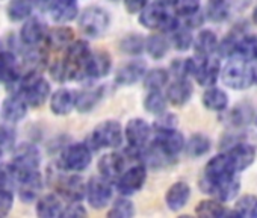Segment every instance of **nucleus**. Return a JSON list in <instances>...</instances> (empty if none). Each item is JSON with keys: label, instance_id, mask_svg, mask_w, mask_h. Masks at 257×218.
<instances>
[{"label": "nucleus", "instance_id": "f257e3e1", "mask_svg": "<svg viewBox=\"0 0 257 218\" xmlns=\"http://www.w3.org/2000/svg\"><path fill=\"white\" fill-rule=\"evenodd\" d=\"M14 85H17V92H20L32 107L43 106L52 95L50 83L40 74V71H28V74L20 76Z\"/></svg>", "mask_w": 257, "mask_h": 218}, {"label": "nucleus", "instance_id": "f03ea898", "mask_svg": "<svg viewBox=\"0 0 257 218\" xmlns=\"http://www.w3.org/2000/svg\"><path fill=\"white\" fill-rule=\"evenodd\" d=\"M140 25L146 29H150V31H162V32H167V34H171L174 32L180 23L179 20L168 14L167 8H165V4L162 2H156V4H149L141 13H140Z\"/></svg>", "mask_w": 257, "mask_h": 218}, {"label": "nucleus", "instance_id": "7ed1b4c3", "mask_svg": "<svg viewBox=\"0 0 257 218\" xmlns=\"http://www.w3.org/2000/svg\"><path fill=\"white\" fill-rule=\"evenodd\" d=\"M65 50L64 64L68 80H86V62L92 53L89 44L85 40H74Z\"/></svg>", "mask_w": 257, "mask_h": 218}, {"label": "nucleus", "instance_id": "20e7f679", "mask_svg": "<svg viewBox=\"0 0 257 218\" xmlns=\"http://www.w3.org/2000/svg\"><path fill=\"white\" fill-rule=\"evenodd\" d=\"M237 171L234 170L227 153H221L213 156L204 167V177L201 180V188L204 192L210 194L213 186L234 177Z\"/></svg>", "mask_w": 257, "mask_h": 218}, {"label": "nucleus", "instance_id": "39448f33", "mask_svg": "<svg viewBox=\"0 0 257 218\" xmlns=\"http://www.w3.org/2000/svg\"><path fill=\"white\" fill-rule=\"evenodd\" d=\"M92 161V149L88 143H73L67 146L58 159L59 170L65 173H82Z\"/></svg>", "mask_w": 257, "mask_h": 218}, {"label": "nucleus", "instance_id": "423d86ee", "mask_svg": "<svg viewBox=\"0 0 257 218\" xmlns=\"http://www.w3.org/2000/svg\"><path fill=\"white\" fill-rule=\"evenodd\" d=\"M86 143L92 150L118 149L122 144V128L116 120H104L94 128Z\"/></svg>", "mask_w": 257, "mask_h": 218}, {"label": "nucleus", "instance_id": "0eeeda50", "mask_svg": "<svg viewBox=\"0 0 257 218\" xmlns=\"http://www.w3.org/2000/svg\"><path fill=\"white\" fill-rule=\"evenodd\" d=\"M221 80L225 86L242 91L248 89L252 83L251 65H248L242 58L230 59L221 71Z\"/></svg>", "mask_w": 257, "mask_h": 218}, {"label": "nucleus", "instance_id": "6e6552de", "mask_svg": "<svg viewBox=\"0 0 257 218\" xmlns=\"http://www.w3.org/2000/svg\"><path fill=\"white\" fill-rule=\"evenodd\" d=\"M110 26V17L101 7H88L79 16V28L89 38H100Z\"/></svg>", "mask_w": 257, "mask_h": 218}, {"label": "nucleus", "instance_id": "1a4fd4ad", "mask_svg": "<svg viewBox=\"0 0 257 218\" xmlns=\"http://www.w3.org/2000/svg\"><path fill=\"white\" fill-rule=\"evenodd\" d=\"M221 64L218 59L213 58H201V56H194L192 58V77L197 80L200 86L209 88L213 86L219 76H221Z\"/></svg>", "mask_w": 257, "mask_h": 218}, {"label": "nucleus", "instance_id": "9d476101", "mask_svg": "<svg viewBox=\"0 0 257 218\" xmlns=\"http://www.w3.org/2000/svg\"><path fill=\"white\" fill-rule=\"evenodd\" d=\"M112 182L101 174L91 177L86 182V200L92 209H103L109 204L112 198Z\"/></svg>", "mask_w": 257, "mask_h": 218}, {"label": "nucleus", "instance_id": "9b49d317", "mask_svg": "<svg viewBox=\"0 0 257 218\" xmlns=\"http://www.w3.org/2000/svg\"><path fill=\"white\" fill-rule=\"evenodd\" d=\"M147 180V165L144 162H138L127 168L116 179V189L121 195H134L138 192Z\"/></svg>", "mask_w": 257, "mask_h": 218}, {"label": "nucleus", "instance_id": "f8f14e48", "mask_svg": "<svg viewBox=\"0 0 257 218\" xmlns=\"http://www.w3.org/2000/svg\"><path fill=\"white\" fill-rule=\"evenodd\" d=\"M13 164L20 173H29L40 170L41 164V153L35 144L22 143L16 146L13 153Z\"/></svg>", "mask_w": 257, "mask_h": 218}, {"label": "nucleus", "instance_id": "ddd939ff", "mask_svg": "<svg viewBox=\"0 0 257 218\" xmlns=\"http://www.w3.org/2000/svg\"><path fill=\"white\" fill-rule=\"evenodd\" d=\"M56 192L67 201H80L86 197V182L76 173L58 176L55 179Z\"/></svg>", "mask_w": 257, "mask_h": 218}, {"label": "nucleus", "instance_id": "4468645a", "mask_svg": "<svg viewBox=\"0 0 257 218\" xmlns=\"http://www.w3.org/2000/svg\"><path fill=\"white\" fill-rule=\"evenodd\" d=\"M152 126L144 119H131L124 128V137L128 146L134 149H143L149 144L152 137Z\"/></svg>", "mask_w": 257, "mask_h": 218}, {"label": "nucleus", "instance_id": "2eb2a0df", "mask_svg": "<svg viewBox=\"0 0 257 218\" xmlns=\"http://www.w3.org/2000/svg\"><path fill=\"white\" fill-rule=\"evenodd\" d=\"M44 186V179L40 173L37 171H29V173H20V182L17 186L19 195L25 203H32L41 197V191Z\"/></svg>", "mask_w": 257, "mask_h": 218}, {"label": "nucleus", "instance_id": "dca6fc26", "mask_svg": "<svg viewBox=\"0 0 257 218\" xmlns=\"http://www.w3.org/2000/svg\"><path fill=\"white\" fill-rule=\"evenodd\" d=\"M168 158L174 159L179 156L183 149L186 147L185 137L177 131H164V132H156V138L153 141Z\"/></svg>", "mask_w": 257, "mask_h": 218}, {"label": "nucleus", "instance_id": "f3484780", "mask_svg": "<svg viewBox=\"0 0 257 218\" xmlns=\"http://www.w3.org/2000/svg\"><path fill=\"white\" fill-rule=\"evenodd\" d=\"M47 34L49 29L40 19L29 17L20 29V40L28 47H38L41 43H46Z\"/></svg>", "mask_w": 257, "mask_h": 218}, {"label": "nucleus", "instance_id": "a211bd4d", "mask_svg": "<svg viewBox=\"0 0 257 218\" xmlns=\"http://www.w3.org/2000/svg\"><path fill=\"white\" fill-rule=\"evenodd\" d=\"M124 165H125V155L118 153V152H110L103 155L98 159L97 170L98 174L106 177L110 182H116V179L124 173Z\"/></svg>", "mask_w": 257, "mask_h": 218}, {"label": "nucleus", "instance_id": "6ab92c4d", "mask_svg": "<svg viewBox=\"0 0 257 218\" xmlns=\"http://www.w3.org/2000/svg\"><path fill=\"white\" fill-rule=\"evenodd\" d=\"M28 107H29V104H28L26 98L20 92H14V94H11L10 97H7L4 100L2 117L5 119V122L19 123L26 117Z\"/></svg>", "mask_w": 257, "mask_h": 218}, {"label": "nucleus", "instance_id": "aec40b11", "mask_svg": "<svg viewBox=\"0 0 257 218\" xmlns=\"http://www.w3.org/2000/svg\"><path fill=\"white\" fill-rule=\"evenodd\" d=\"M227 155H228L234 170L237 173H240L252 165V162L255 161L257 152H255V147L249 143H237L233 147H230Z\"/></svg>", "mask_w": 257, "mask_h": 218}, {"label": "nucleus", "instance_id": "412c9836", "mask_svg": "<svg viewBox=\"0 0 257 218\" xmlns=\"http://www.w3.org/2000/svg\"><path fill=\"white\" fill-rule=\"evenodd\" d=\"M49 8L52 20L58 25H67L79 16L77 0H52Z\"/></svg>", "mask_w": 257, "mask_h": 218}, {"label": "nucleus", "instance_id": "4be33fe9", "mask_svg": "<svg viewBox=\"0 0 257 218\" xmlns=\"http://www.w3.org/2000/svg\"><path fill=\"white\" fill-rule=\"evenodd\" d=\"M73 109H76V91L59 88L50 95V111L55 116H68Z\"/></svg>", "mask_w": 257, "mask_h": 218}, {"label": "nucleus", "instance_id": "5701e85b", "mask_svg": "<svg viewBox=\"0 0 257 218\" xmlns=\"http://www.w3.org/2000/svg\"><path fill=\"white\" fill-rule=\"evenodd\" d=\"M110 68H112V58L107 52L104 50L92 52L86 62V80L106 77Z\"/></svg>", "mask_w": 257, "mask_h": 218}, {"label": "nucleus", "instance_id": "b1692460", "mask_svg": "<svg viewBox=\"0 0 257 218\" xmlns=\"http://www.w3.org/2000/svg\"><path fill=\"white\" fill-rule=\"evenodd\" d=\"M147 73V65L143 61H132L121 67L115 76V83L121 86H131L144 79Z\"/></svg>", "mask_w": 257, "mask_h": 218}, {"label": "nucleus", "instance_id": "393cba45", "mask_svg": "<svg viewBox=\"0 0 257 218\" xmlns=\"http://www.w3.org/2000/svg\"><path fill=\"white\" fill-rule=\"evenodd\" d=\"M191 198V188L186 182H176L173 183L165 192V203L170 210H180L183 209Z\"/></svg>", "mask_w": 257, "mask_h": 218}, {"label": "nucleus", "instance_id": "a878e982", "mask_svg": "<svg viewBox=\"0 0 257 218\" xmlns=\"http://www.w3.org/2000/svg\"><path fill=\"white\" fill-rule=\"evenodd\" d=\"M64 201L62 197L56 192V194H46L41 195L37 200V215L41 218H56V216H62L64 212Z\"/></svg>", "mask_w": 257, "mask_h": 218}, {"label": "nucleus", "instance_id": "bb28decb", "mask_svg": "<svg viewBox=\"0 0 257 218\" xmlns=\"http://www.w3.org/2000/svg\"><path fill=\"white\" fill-rule=\"evenodd\" d=\"M20 79V68L17 56L10 50L0 52V82L14 85Z\"/></svg>", "mask_w": 257, "mask_h": 218}, {"label": "nucleus", "instance_id": "cd10ccee", "mask_svg": "<svg viewBox=\"0 0 257 218\" xmlns=\"http://www.w3.org/2000/svg\"><path fill=\"white\" fill-rule=\"evenodd\" d=\"M192 91H194L192 85L189 83L188 79H174V82L168 85L165 95L168 103L174 106H183L191 100Z\"/></svg>", "mask_w": 257, "mask_h": 218}, {"label": "nucleus", "instance_id": "c85d7f7f", "mask_svg": "<svg viewBox=\"0 0 257 218\" xmlns=\"http://www.w3.org/2000/svg\"><path fill=\"white\" fill-rule=\"evenodd\" d=\"M218 37L213 31L210 29H203L194 40V50L197 56L201 58H209L212 56L215 52H218Z\"/></svg>", "mask_w": 257, "mask_h": 218}, {"label": "nucleus", "instance_id": "c756f323", "mask_svg": "<svg viewBox=\"0 0 257 218\" xmlns=\"http://www.w3.org/2000/svg\"><path fill=\"white\" fill-rule=\"evenodd\" d=\"M195 213L198 216H207V218H222V216H228V215H233V216H237L236 210H228L222 201L218 198H206V200H201L197 207H195Z\"/></svg>", "mask_w": 257, "mask_h": 218}, {"label": "nucleus", "instance_id": "7c9ffc66", "mask_svg": "<svg viewBox=\"0 0 257 218\" xmlns=\"http://www.w3.org/2000/svg\"><path fill=\"white\" fill-rule=\"evenodd\" d=\"M203 106L213 113H224L228 106V95L222 88L209 86L201 97Z\"/></svg>", "mask_w": 257, "mask_h": 218}, {"label": "nucleus", "instance_id": "2f4dec72", "mask_svg": "<svg viewBox=\"0 0 257 218\" xmlns=\"http://www.w3.org/2000/svg\"><path fill=\"white\" fill-rule=\"evenodd\" d=\"M103 88L89 86L82 91H76V109L79 113H89L101 100Z\"/></svg>", "mask_w": 257, "mask_h": 218}, {"label": "nucleus", "instance_id": "473e14b6", "mask_svg": "<svg viewBox=\"0 0 257 218\" xmlns=\"http://www.w3.org/2000/svg\"><path fill=\"white\" fill-rule=\"evenodd\" d=\"M74 41V32L71 28L68 26H58L49 31L47 38H46V44L53 49V50H62L67 49L71 43Z\"/></svg>", "mask_w": 257, "mask_h": 218}, {"label": "nucleus", "instance_id": "72a5a7b5", "mask_svg": "<svg viewBox=\"0 0 257 218\" xmlns=\"http://www.w3.org/2000/svg\"><path fill=\"white\" fill-rule=\"evenodd\" d=\"M32 2L31 0H10L7 7V16L11 22H26L32 14Z\"/></svg>", "mask_w": 257, "mask_h": 218}, {"label": "nucleus", "instance_id": "f704fd0d", "mask_svg": "<svg viewBox=\"0 0 257 218\" xmlns=\"http://www.w3.org/2000/svg\"><path fill=\"white\" fill-rule=\"evenodd\" d=\"M230 4L228 0H207L206 17L213 23H222L228 19Z\"/></svg>", "mask_w": 257, "mask_h": 218}, {"label": "nucleus", "instance_id": "c9c22d12", "mask_svg": "<svg viewBox=\"0 0 257 218\" xmlns=\"http://www.w3.org/2000/svg\"><path fill=\"white\" fill-rule=\"evenodd\" d=\"M171 41L165 38L164 35H150L146 40V52L153 58V59H162L167 56L170 50Z\"/></svg>", "mask_w": 257, "mask_h": 218}, {"label": "nucleus", "instance_id": "e433bc0d", "mask_svg": "<svg viewBox=\"0 0 257 218\" xmlns=\"http://www.w3.org/2000/svg\"><path fill=\"white\" fill-rule=\"evenodd\" d=\"M167 103H168L167 95H164L161 89H150L149 94L144 97V109L153 116H159L165 113Z\"/></svg>", "mask_w": 257, "mask_h": 218}, {"label": "nucleus", "instance_id": "4c0bfd02", "mask_svg": "<svg viewBox=\"0 0 257 218\" xmlns=\"http://www.w3.org/2000/svg\"><path fill=\"white\" fill-rule=\"evenodd\" d=\"M186 152L191 158H200L209 153L210 150V140L203 134H194L186 143Z\"/></svg>", "mask_w": 257, "mask_h": 218}, {"label": "nucleus", "instance_id": "58836bf2", "mask_svg": "<svg viewBox=\"0 0 257 218\" xmlns=\"http://www.w3.org/2000/svg\"><path fill=\"white\" fill-rule=\"evenodd\" d=\"M236 55L246 61L257 59V35H243L237 40Z\"/></svg>", "mask_w": 257, "mask_h": 218}, {"label": "nucleus", "instance_id": "ea45409f", "mask_svg": "<svg viewBox=\"0 0 257 218\" xmlns=\"http://www.w3.org/2000/svg\"><path fill=\"white\" fill-rule=\"evenodd\" d=\"M143 80H144V86L149 91L150 89H162L170 80V73L165 68H152V70H147Z\"/></svg>", "mask_w": 257, "mask_h": 218}, {"label": "nucleus", "instance_id": "a19ab883", "mask_svg": "<svg viewBox=\"0 0 257 218\" xmlns=\"http://www.w3.org/2000/svg\"><path fill=\"white\" fill-rule=\"evenodd\" d=\"M119 50L125 55H140L146 50V40L140 34H128L119 41Z\"/></svg>", "mask_w": 257, "mask_h": 218}, {"label": "nucleus", "instance_id": "79ce46f5", "mask_svg": "<svg viewBox=\"0 0 257 218\" xmlns=\"http://www.w3.org/2000/svg\"><path fill=\"white\" fill-rule=\"evenodd\" d=\"M107 215L113 218H131L135 215V206L127 198V195H121L112 203V207L109 209Z\"/></svg>", "mask_w": 257, "mask_h": 218}, {"label": "nucleus", "instance_id": "37998d69", "mask_svg": "<svg viewBox=\"0 0 257 218\" xmlns=\"http://www.w3.org/2000/svg\"><path fill=\"white\" fill-rule=\"evenodd\" d=\"M234 210L237 216H245V218H257V195H242L236 204Z\"/></svg>", "mask_w": 257, "mask_h": 218}, {"label": "nucleus", "instance_id": "c03bdc74", "mask_svg": "<svg viewBox=\"0 0 257 218\" xmlns=\"http://www.w3.org/2000/svg\"><path fill=\"white\" fill-rule=\"evenodd\" d=\"M171 46L179 52L189 50L194 46V37H192L189 28L179 26L174 32H171Z\"/></svg>", "mask_w": 257, "mask_h": 218}, {"label": "nucleus", "instance_id": "a18cd8bd", "mask_svg": "<svg viewBox=\"0 0 257 218\" xmlns=\"http://www.w3.org/2000/svg\"><path fill=\"white\" fill-rule=\"evenodd\" d=\"M20 182V171L14 167V164H8L0 167V188L5 189H17Z\"/></svg>", "mask_w": 257, "mask_h": 218}, {"label": "nucleus", "instance_id": "49530a36", "mask_svg": "<svg viewBox=\"0 0 257 218\" xmlns=\"http://www.w3.org/2000/svg\"><path fill=\"white\" fill-rule=\"evenodd\" d=\"M179 126V119L176 114L171 113H162L158 116L156 122L153 123V129L155 132H164V131H174Z\"/></svg>", "mask_w": 257, "mask_h": 218}, {"label": "nucleus", "instance_id": "de8ad7c7", "mask_svg": "<svg viewBox=\"0 0 257 218\" xmlns=\"http://www.w3.org/2000/svg\"><path fill=\"white\" fill-rule=\"evenodd\" d=\"M173 7H174V11H176L179 16L189 17V16H192V14L200 13L201 0H174V2H173Z\"/></svg>", "mask_w": 257, "mask_h": 218}, {"label": "nucleus", "instance_id": "09e8293b", "mask_svg": "<svg viewBox=\"0 0 257 218\" xmlns=\"http://www.w3.org/2000/svg\"><path fill=\"white\" fill-rule=\"evenodd\" d=\"M249 109L251 107H248V106H243V107L236 106L233 111L228 114L230 125L231 126H243V125H246L251 120V116H252Z\"/></svg>", "mask_w": 257, "mask_h": 218}, {"label": "nucleus", "instance_id": "8fccbe9b", "mask_svg": "<svg viewBox=\"0 0 257 218\" xmlns=\"http://www.w3.org/2000/svg\"><path fill=\"white\" fill-rule=\"evenodd\" d=\"M14 206V194L11 189L0 188V216H5L11 212Z\"/></svg>", "mask_w": 257, "mask_h": 218}, {"label": "nucleus", "instance_id": "3c124183", "mask_svg": "<svg viewBox=\"0 0 257 218\" xmlns=\"http://www.w3.org/2000/svg\"><path fill=\"white\" fill-rule=\"evenodd\" d=\"M16 144V134L7 126H0V152H5Z\"/></svg>", "mask_w": 257, "mask_h": 218}, {"label": "nucleus", "instance_id": "603ef678", "mask_svg": "<svg viewBox=\"0 0 257 218\" xmlns=\"http://www.w3.org/2000/svg\"><path fill=\"white\" fill-rule=\"evenodd\" d=\"M86 215V210L85 207L80 204V201H68L64 207V212H62V216H83Z\"/></svg>", "mask_w": 257, "mask_h": 218}, {"label": "nucleus", "instance_id": "864d4df0", "mask_svg": "<svg viewBox=\"0 0 257 218\" xmlns=\"http://www.w3.org/2000/svg\"><path fill=\"white\" fill-rule=\"evenodd\" d=\"M122 4L128 14H140L149 5V0H122Z\"/></svg>", "mask_w": 257, "mask_h": 218}, {"label": "nucleus", "instance_id": "5fc2aeb1", "mask_svg": "<svg viewBox=\"0 0 257 218\" xmlns=\"http://www.w3.org/2000/svg\"><path fill=\"white\" fill-rule=\"evenodd\" d=\"M251 76H252V83L257 85V59L251 64Z\"/></svg>", "mask_w": 257, "mask_h": 218}, {"label": "nucleus", "instance_id": "6e6d98bb", "mask_svg": "<svg viewBox=\"0 0 257 218\" xmlns=\"http://www.w3.org/2000/svg\"><path fill=\"white\" fill-rule=\"evenodd\" d=\"M252 20H254V23L257 25V8L252 11Z\"/></svg>", "mask_w": 257, "mask_h": 218}, {"label": "nucleus", "instance_id": "4d7b16f0", "mask_svg": "<svg viewBox=\"0 0 257 218\" xmlns=\"http://www.w3.org/2000/svg\"><path fill=\"white\" fill-rule=\"evenodd\" d=\"M158 2H162V4H165V5H167V4H173L174 0H158Z\"/></svg>", "mask_w": 257, "mask_h": 218}, {"label": "nucleus", "instance_id": "13d9d810", "mask_svg": "<svg viewBox=\"0 0 257 218\" xmlns=\"http://www.w3.org/2000/svg\"><path fill=\"white\" fill-rule=\"evenodd\" d=\"M0 52H2V43H0Z\"/></svg>", "mask_w": 257, "mask_h": 218}, {"label": "nucleus", "instance_id": "bf43d9fd", "mask_svg": "<svg viewBox=\"0 0 257 218\" xmlns=\"http://www.w3.org/2000/svg\"><path fill=\"white\" fill-rule=\"evenodd\" d=\"M0 153H2V152H0Z\"/></svg>", "mask_w": 257, "mask_h": 218}]
</instances>
